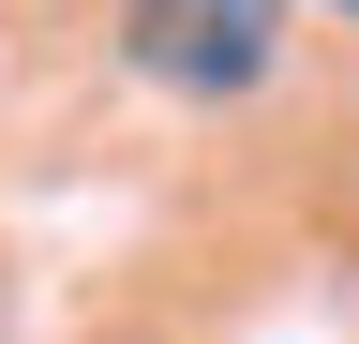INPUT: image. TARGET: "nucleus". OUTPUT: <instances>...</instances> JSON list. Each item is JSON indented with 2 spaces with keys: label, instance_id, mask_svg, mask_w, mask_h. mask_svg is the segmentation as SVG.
Masks as SVG:
<instances>
[{
  "label": "nucleus",
  "instance_id": "obj_1",
  "mask_svg": "<svg viewBox=\"0 0 359 344\" xmlns=\"http://www.w3.org/2000/svg\"><path fill=\"white\" fill-rule=\"evenodd\" d=\"M120 60L180 105H240L285 60V0H120Z\"/></svg>",
  "mask_w": 359,
  "mask_h": 344
},
{
  "label": "nucleus",
  "instance_id": "obj_2",
  "mask_svg": "<svg viewBox=\"0 0 359 344\" xmlns=\"http://www.w3.org/2000/svg\"><path fill=\"white\" fill-rule=\"evenodd\" d=\"M344 15H359V0H344Z\"/></svg>",
  "mask_w": 359,
  "mask_h": 344
}]
</instances>
